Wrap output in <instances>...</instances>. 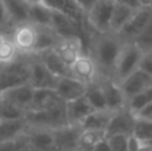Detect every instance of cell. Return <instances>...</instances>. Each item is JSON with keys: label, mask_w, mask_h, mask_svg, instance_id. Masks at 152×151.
Segmentation results:
<instances>
[{"label": "cell", "mask_w": 152, "mask_h": 151, "mask_svg": "<svg viewBox=\"0 0 152 151\" xmlns=\"http://www.w3.org/2000/svg\"><path fill=\"white\" fill-rule=\"evenodd\" d=\"M107 136L105 131L102 130H83L81 128L80 136L77 141V151H92L94 147L102 139Z\"/></svg>", "instance_id": "cell-27"}, {"label": "cell", "mask_w": 152, "mask_h": 151, "mask_svg": "<svg viewBox=\"0 0 152 151\" xmlns=\"http://www.w3.org/2000/svg\"><path fill=\"white\" fill-rule=\"evenodd\" d=\"M42 1L52 11H59V12L63 10L64 4H66V0H42Z\"/></svg>", "instance_id": "cell-39"}, {"label": "cell", "mask_w": 152, "mask_h": 151, "mask_svg": "<svg viewBox=\"0 0 152 151\" xmlns=\"http://www.w3.org/2000/svg\"><path fill=\"white\" fill-rule=\"evenodd\" d=\"M134 44H136L143 52H151L152 51V20L148 26L132 40Z\"/></svg>", "instance_id": "cell-33"}, {"label": "cell", "mask_w": 152, "mask_h": 151, "mask_svg": "<svg viewBox=\"0 0 152 151\" xmlns=\"http://www.w3.org/2000/svg\"><path fill=\"white\" fill-rule=\"evenodd\" d=\"M34 90L29 83L21 86H16V87L8 88L5 91L0 92V99L10 102V103L15 104V106L23 108L24 111H28L32 103V98H34Z\"/></svg>", "instance_id": "cell-15"}, {"label": "cell", "mask_w": 152, "mask_h": 151, "mask_svg": "<svg viewBox=\"0 0 152 151\" xmlns=\"http://www.w3.org/2000/svg\"><path fill=\"white\" fill-rule=\"evenodd\" d=\"M36 29H37L36 43H35V48L32 54H39L43 52V51L55 48L60 36L53 31L52 27H36Z\"/></svg>", "instance_id": "cell-25"}, {"label": "cell", "mask_w": 152, "mask_h": 151, "mask_svg": "<svg viewBox=\"0 0 152 151\" xmlns=\"http://www.w3.org/2000/svg\"><path fill=\"white\" fill-rule=\"evenodd\" d=\"M7 15V23H12L16 26L23 23H28L29 19V5L28 0H3Z\"/></svg>", "instance_id": "cell-18"}, {"label": "cell", "mask_w": 152, "mask_h": 151, "mask_svg": "<svg viewBox=\"0 0 152 151\" xmlns=\"http://www.w3.org/2000/svg\"><path fill=\"white\" fill-rule=\"evenodd\" d=\"M92 151H111V147H110V143H108L107 136H105L104 139H102V141L94 147Z\"/></svg>", "instance_id": "cell-41"}, {"label": "cell", "mask_w": 152, "mask_h": 151, "mask_svg": "<svg viewBox=\"0 0 152 151\" xmlns=\"http://www.w3.org/2000/svg\"><path fill=\"white\" fill-rule=\"evenodd\" d=\"M113 115V111L110 108H103V110H94L89 112L79 126L83 130H102L105 131L111 122V118Z\"/></svg>", "instance_id": "cell-21"}, {"label": "cell", "mask_w": 152, "mask_h": 151, "mask_svg": "<svg viewBox=\"0 0 152 151\" xmlns=\"http://www.w3.org/2000/svg\"><path fill=\"white\" fill-rule=\"evenodd\" d=\"M1 66H3V64H1V63H0V68H1Z\"/></svg>", "instance_id": "cell-49"}, {"label": "cell", "mask_w": 152, "mask_h": 151, "mask_svg": "<svg viewBox=\"0 0 152 151\" xmlns=\"http://www.w3.org/2000/svg\"><path fill=\"white\" fill-rule=\"evenodd\" d=\"M116 3H120V4L123 5H127V7L132 8V10H139V8H142V5H140V3L137 1V0H115Z\"/></svg>", "instance_id": "cell-42"}, {"label": "cell", "mask_w": 152, "mask_h": 151, "mask_svg": "<svg viewBox=\"0 0 152 151\" xmlns=\"http://www.w3.org/2000/svg\"><path fill=\"white\" fill-rule=\"evenodd\" d=\"M132 136H135L143 143L152 144V120L142 119V118L136 117V123H135Z\"/></svg>", "instance_id": "cell-29"}, {"label": "cell", "mask_w": 152, "mask_h": 151, "mask_svg": "<svg viewBox=\"0 0 152 151\" xmlns=\"http://www.w3.org/2000/svg\"><path fill=\"white\" fill-rule=\"evenodd\" d=\"M7 24V15H5V8L3 4V0H0V26Z\"/></svg>", "instance_id": "cell-43"}, {"label": "cell", "mask_w": 152, "mask_h": 151, "mask_svg": "<svg viewBox=\"0 0 152 151\" xmlns=\"http://www.w3.org/2000/svg\"><path fill=\"white\" fill-rule=\"evenodd\" d=\"M69 71H71V76L76 78L77 80H80L81 83L87 86L92 84L99 79L97 67L89 54L79 55L77 59L69 66Z\"/></svg>", "instance_id": "cell-7"}, {"label": "cell", "mask_w": 152, "mask_h": 151, "mask_svg": "<svg viewBox=\"0 0 152 151\" xmlns=\"http://www.w3.org/2000/svg\"><path fill=\"white\" fill-rule=\"evenodd\" d=\"M29 84L34 88H55L59 78L53 75L36 55L29 54Z\"/></svg>", "instance_id": "cell-6"}, {"label": "cell", "mask_w": 152, "mask_h": 151, "mask_svg": "<svg viewBox=\"0 0 152 151\" xmlns=\"http://www.w3.org/2000/svg\"><path fill=\"white\" fill-rule=\"evenodd\" d=\"M27 144L29 151H56L52 130L42 127H27Z\"/></svg>", "instance_id": "cell-12"}, {"label": "cell", "mask_w": 152, "mask_h": 151, "mask_svg": "<svg viewBox=\"0 0 152 151\" xmlns=\"http://www.w3.org/2000/svg\"><path fill=\"white\" fill-rule=\"evenodd\" d=\"M53 50L58 52V55L66 62L68 66L77 59L79 55L87 54V47L84 40L80 36H71V37H60L58 44Z\"/></svg>", "instance_id": "cell-13"}, {"label": "cell", "mask_w": 152, "mask_h": 151, "mask_svg": "<svg viewBox=\"0 0 152 151\" xmlns=\"http://www.w3.org/2000/svg\"><path fill=\"white\" fill-rule=\"evenodd\" d=\"M137 1L140 3V5H142V7H148V5L152 3V0H137Z\"/></svg>", "instance_id": "cell-44"}, {"label": "cell", "mask_w": 152, "mask_h": 151, "mask_svg": "<svg viewBox=\"0 0 152 151\" xmlns=\"http://www.w3.org/2000/svg\"><path fill=\"white\" fill-rule=\"evenodd\" d=\"M135 123H136V115L128 108L124 107L118 111H113V115L111 118V122L108 125L105 134L113 135V134H124L131 136L134 133Z\"/></svg>", "instance_id": "cell-11"}, {"label": "cell", "mask_w": 152, "mask_h": 151, "mask_svg": "<svg viewBox=\"0 0 152 151\" xmlns=\"http://www.w3.org/2000/svg\"><path fill=\"white\" fill-rule=\"evenodd\" d=\"M152 20V12L148 7H142L136 10L128 20V23L119 31V36L124 42H132Z\"/></svg>", "instance_id": "cell-8"}, {"label": "cell", "mask_w": 152, "mask_h": 151, "mask_svg": "<svg viewBox=\"0 0 152 151\" xmlns=\"http://www.w3.org/2000/svg\"><path fill=\"white\" fill-rule=\"evenodd\" d=\"M96 1H97V0H75V3L84 11V13H86V15H87V12H88V11L94 7Z\"/></svg>", "instance_id": "cell-40"}, {"label": "cell", "mask_w": 152, "mask_h": 151, "mask_svg": "<svg viewBox=\"0 0 152 151\" xmlns=\"http://www.w3.org/2000/svg\"><path fill=\"white\" fill-rule=\"evenodd\" d=\"M26 120L28 127L56 128L68 125L66 115V102H59L45 110H28L26 112Z\"/></svg>", "instance_id": "cell-2"}, {"label": "cell", "mask_w": 152, "mask_h": 151, "mask_svg": "<svg viewBox=\"0 0 152 151\" xmlns=\"http://www.w3.org/2000/svg\"><path fill=\"white\" fill-rule=\"evenodd\" d=\"M28 1H31V3H34V1H39V0H28Z\"/></svg>", "instance_id": "cell-47"}, {"label": "cell", "mask_w": 152, "mask_h": 151, "mask_svg": "<svg viewBox=\"0 0 152 151\" xmlns=\"http://www.w3.org/2000/svg\"><path fill=\"white\" fill-rule=\"evenodd\" d=\"M152 102V86H150L148 88L143 90L142 92L136 94L135 96L129 98L127 100V107L131 110L134 114H136L140 108H143L144 106H147L148 103Z\"/></svg>", "instance_id": "cell-30"}, {"label": "cell", "mask_w": 152, "mask_h": 151, "mask_svg": "<svg viewBox=\"0 0 152 151\" xmlns=\"http://www.w3.org/2000/svg\"><path fill=\"white\" fill-rule=\"evenodd\" d=\"M84 96L87 98V100L89 102V104L92 106L94 110L107 108L104 91H103V87L99 80H96L95 83L87 86V91H86V94H84Z\"/></svg>", "instance_id": "cell-28"}, {"label": "cell", "mask_w": 152, "mask_h": 151, "mask_svg": "<svg viewBox=\"0 0 152 151\" xmlns=\"http://www.w3.org/2000/svg\"><path fill=\"white\" fill-rule=\"evenodd\" d=\"M81 133L79 125H64L52 128L56 151H77V141Z\"/></svg>", "instance_id": "cell-10"}, {"label": "cell", "mask_w": 152, "mask_h": 151, "mask_svg": "<svg viewBox=\"0 0 152 151\" xmlns=\"http://www.w3.org/2000/svg\"><path fill=\"white\" fill-rule=\"evenodd\" d=\"M97 80L100 82L103 91H104L107 108L112 110V111H118V110L127 107V98L124 96L120 84L118 82H115L113 79H97Z\"/></svg>", "instance_id": "cell-17"}, {"label": "cell", "mask_w": 152, "mask_h": 151, "mask_svg": "<svg viewBox=\"0 0 152 151\" xmlns=\"http://www.w3.org/2000/svg\"><path fill=\"white\" fill-rule=\"evenodd\" d=\"M5 37H7V35H5V34H3V32L0 31V44H1V43H3V40H4Z\"/></svg>", "instance_id": "cell-45"}, {"label": "cell", "mask_w": 152, "mask_h": 151, "mask_svg": "<svg viewBox=\"0 0 152 151\" xmlns=\"http://www.w3.org/2000/svg\"><path fill=\"white\" fill-rule=\"evenodd\" d=\"M86 29L89 34L88 54L97 67L99 79H113L116 62L121 47L126 42L113 32H105V34L95 32L87 24Z\"/></svg>", "instance_id": "cell-1"}, {"label": "cell", "mask_w": 152, "mask_h": 151, "mask_svg": "<svg viewBox=\"0 0 152 151\" xmlns=\"http://www.w3.org/2000/svg\"><path fill=\"white\" fill-rule=\"evenodd\" d=\"M136 10H132V8L123 5L120 3H116L113 4V10H112V18H111V32L113 34H119L121 28L128 23V20L132 18L134 12Z\"/></svg>", "instance_id": "cell-26"}, {"label": "cell", "mask_w": 152, "mask_h": 151, "mask_svg": "<svg viewBox=\"0 0 152 151\" xmlns=\"http://www.w3.org/2000/svg\"><path fill=\"white\" fill-rule=\"evenodd\" d=\"M143 54L144 52L132 42L124 43L120 54H119L118 62H116L115 71H113V80L120 83L124 78H127L135 70L139 68Z\"/></svg>", "instance_id": "cell-4"}, {"label": "cell", "mask_w": 152, "mask_h": 151, "mask_svg": "<svg viewBox=\"0 0 152 151\" xmlns=\"http://www.w3.org/2000/svg\"><path fill=\"white\" fill-rule=\"evenodd\" d=\"M36 26H34L31 23H23L15 27L11 39H12L13 44L16 45L20 55H29V54L34 52L35 43H36Z\"/></svg>", "instance_id": "cell-9"}, {"label": "cell", "mask_w": 152, "mask_h": 151, "mask_svg": "<svg viewBox=\"0 0 152 151\" xmlns=\"http://www.w3.org/2000/svg\"><path fill=\"white\" fill-rule=\"evenodd\" d=\"M26 117V111L10 102L0 99V119H19Z\"/></svg>", "instance_id": "cell-32"}, {"label": "cell", "mask_w": 152, "mask_h": 151, "mask_svg": "<svg viewBox=\"0 0 152 151\" xmlns=\"http://www.w3.org/2000/svg\"><path fill=\"white\" fill-rule=\"evenodd\" d=\"M108 1H115V0H108Z\"/></svg>", "instance_id": "cell-48"}, {"label": "cell", "mask_w": 152, "mask_h": 151, "mask_svg": "<svg viewBox=\"0 0 152 151\" xmlns=\"http://www.w3.org/2000/svg\"><path fill=\"white\" fill-rule=\"evenodd\" d=\"M139 68L143 70L145 74H148L152 78V51L151 52H144L140 60Z\"/></svg>", "instance_id": "cell-37"}, {"label": "cell", "mask_w": 152, "mask_h": 151, "mask_svg": "<svg viewBox=\"0 0 152 151\" xmlns=\"http://www.w3.org/2000/svg\"><path fill=\"white\" fill-rule=\"evenodd\" d=\"M26 117L19 119H0V142L20 138L27 131Z\"/></svg>", "instance_id": "cell-22"}, {"label": "cell", "mask_w": 152, "mask_h": 151, "mask_svg": "<svg viewBox=\"0 0 152 151\" xmlns=\"http://www.w3.org/2000/svg\"><path fill=\"white\" fill-rule=\"evenodd\" d=\"M113 4L115 1L97 0L86 15L87 26L92 31L100 32V34L111 32V18H112Z\"/></svg>", "instance_id": "cell-5"}, {"label": "cell", "mask_w": 152, "mask_h": 151, "mask_svg": "<svg viewBox=\"0 0 152 151\" xmlns=\"http://www.w3.org/2000/svg\"><path fill=\"white\" fill-rule=\"evenodd\" d=\"M148 8H150V11H151V12H152V3H151V4H150V5H148Z\"/></svg>", "instance_id": "cell-46"}, {"label": "cell", "mask_w": 152, "mask_h": 151, "mask_svg": "<svg viewBox=\"0 0 152 151\" xmlns=\"http://www.w3.org/2000/svg\"><path fill=\"white\" fill-rule=\"evenodd\" d=\"M119 84H120L124 96L128 100L129 98H132L136 94L142 92L143 90L152 86V78L148 74H145L143 70L137 68L132 74H129L127 78H124Z\"/></svg>", "instance_id": "cell-14"}, {"label": "cell", "mask_w": 152, "mask_h": 151, "mask_svg": "<svg viewBox=\"0 0 152 151\" xmlns=\"http://www.w3.org/2000/svg\"><path fill=\"white\" fill-rule=\"evenodd\" d=\"M53 11L48 8L42 0L34 1L29 5V19L28 23L36 27H51L52 24Z\"/></svg>", "instance_id": "cell-23"}, {"label": "cell", "mask_w": 152, "mask_h": 151, "mask_svg": "<svg viewBox=\"0 0 152 151\" xmlns=\"http://www.w3.org/2000/svg\"><path fill=\"white\" fill-rule=\"evenodd\" d=\"M135 115H136L137 118H142V119L152 120V102L148 103L147 106H144L143 108H140Z\"/></svg>", "instance_id": "cell-38"}, {"label": "cell", "mask_w": 152, "mask_h": 151, "mask_svg": "<svg viewBox=\"0 0 152 151\" xmlns=\"http://www.w3.org/2000/svg\"><path fill=\"white\" fill-rule=\"evenodd\" d=\"M128 151H152L151 143H143L135 136H129V143H128Z\"/></svg>", "instance_id": "cell-36"}, {"label": "cell", "mask_w": 152, "mask_h": 151, "mask_svg": "<svg viewBox=\"0 0 152 151\" xmlns=\"http://www.w3.org/2000/svg\"><path fill=\"white\" fill-rule=\"evenodd\" d=\"M55 91L63 102H69L83 96L87 91V84L81 83L80 80H77L71 75L69 76H61L59 78L58 83H56Z\"/></svg>", "instance_id": "cell-16"}, {"label": "cell", "mask_w": 152, "mask_h": 151, "mask_svg": "<svg viewBox=\"0 0 152 151\" xmlns=\"http://www.w3.org/2000/svg\"><path fill=\"white\" fill-rule=\"evenodd\" d=\"M27 149H28V144H27L26 133L18 139L0 142V151H23Z\"/></svg>", "instance_id": "cell-35"}, {"label": "cell", "mask_w": 152, "mask_h": 151, "mask_svg": "<svg viewBox=\"0 0 152 151\" xmlns=\"http://www.w3.org/2000/svg\"><path fill=\"white\" fill-rule=\"evenodd\" d=\"M108 143H110L111 151H128L129 136L124 134H113L107 135Z\"/></svg>", "instance_id": "cell-34"}, {"label": "cell", "mask_w": 152, "mask_h": 151, "mask_svg": "<svg viewBox=\"0 0 152 151\" xmlns=\"http://www.w3.org/2000/svg\"><path fill=\"white\" fill-rule=\"evenodd\" d=\"M59 102L63 100L59 98L55 88H35L29 110H45L58 104Z\"/></svg>", "instance_id": "cell-24"}, {"label": "cell", "mask_w": 152, "mask_h": 151, "mask_svg": "<svg viewBox=\"0 0 152 151\" xmlns=\"http://www.w3.org/2000/svg\"><path fill=\"white\" fill-rule=\"evenodd\" d=\"M20 58V55L13 62L5 63L0 68V92L16 86L29 83V59Z\"/></svg>", "instance_id": "cell-3"}, {"label": "cell", "mask_w": 152, "mask_h": 151, "mask_svg": "<svg viewBox=\"0 0 152 151\" xmlns=\"http://www.w3.org/2000/svg\"><path fill=\"white\" fill-rule=\"evenodd\" d=\"M19 55L20 54H19L16 45L13 44L11 36H7L0 44V63L5 64L10 63V62H13Z\"/></svg>", "instance_id": "cell-31"}, {"label": "cell", "mask_w": 152, "mask_h": 151, "mask_svg": "<svg viewBox=\"0 0 152 151\" xmlns=\"http://www.w3.org/2000/svg\"><path fill=\"white\" fill-rule=\"evenodd\" d=\"M92 111L94 108L84 95L74 99V100L66 102V115L67 122L69 125H80L81 120Z\"/></svg>", "instance_id": "cell-20"}, {"label": "cell", "mask_w": 152, "mask_h": 151, "mask_svg": "<svg viewBox=\"0 0 152 151\" xmlns=\"http://www.w3.org/2000/svg\"><path fill=\"white\" fill-rule=\"evenodd\" d=\"M34 55H36L37 59L58 78L69 76V75H71L69 66L58 55V52H56L53 48L52 50L43 51V52H39V54H34Z\"/></svg>", "instance_id": "cell-19"}]
</instances>
